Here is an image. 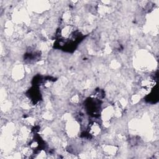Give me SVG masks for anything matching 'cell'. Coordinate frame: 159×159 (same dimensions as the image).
Segmentation results:
<instances>
[{
  "label": "cell",
  "instance_id": "cell-1",
  "mask_svg": "<svg viewBox=\"0 0 159 159\" xmlns=\"http://www.w3.org/2000/svg\"><path fill=\"white\" fill-rule=\"evenodd\" d=\"M101 132V127L99 124L96 122H93L89 125V133L91 135H98Z\"/></svg>",
  "mask_w": 159,
  "mask_h": 159
}]
</instances>
